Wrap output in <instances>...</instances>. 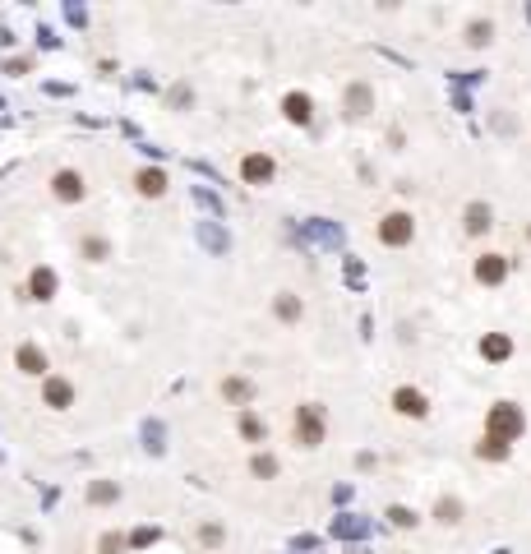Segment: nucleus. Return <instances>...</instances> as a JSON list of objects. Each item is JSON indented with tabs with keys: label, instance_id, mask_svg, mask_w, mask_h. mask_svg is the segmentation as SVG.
<instances>
[{
	"label": "nucleus",
	"instance_id": "obj_12",
	"mask_svg": "<svg viewBox=\"0 0 531 554\" xmlns=\"http://www.w3.org/2000/svg\"><path fill=\"white\" fill-rule=\"evenodd\" d=\"M282 111H287L291 125H310L314 120V102L305 93H287V97H282Z\"/></svg>",
	"mask_w": 531,
	"mask_h": 554
},
{
	"label": "nucleus",
	"instance_id": "obj_13",
	"mask_svg": "<svg viewBox=\"0 0 531 554\" xmlns=\"http://www.w3.org/2000/svg\"><path fill=\"white\" fill-rule=\"evenodd\" d=\"M222 397L236 406H250L254 402V384L250 379H241V374H231V379H222Z\"/></svg>",
	"mask_w": 531,
	"mask_h": 554
},
{
	"label": "nucleus",
	"instance_id": "obj_21",
	"mask_svg": "<svg viewBox=\"0 0 531 554\" xmlns=\"http://www.w3.org/2000/svg\"><path fill=\"white\" fill-rule=\"evenodd\" d=\"M490 37H495V24H490V19H471L467 24V46H490Z\"/></svg>",
	"mask_w": 531,
	"mask_h": 554
},
{
	"label": "nucleus",
	"instance_id": "obj_15",
	"mask_svg": "<svg viewBox=\"0 0 531 554\" xmlns=\"http://www.w3.org/2000/svg\"><path fill=\"white\" fill-rule=\"evenodd\" d=\"M480 356H485V361H508V356H513V342H508L504 333H485L480 337Z\"/></svg>",
	"mask_w": 531,
	"mask_h": 554
},
{
	"label": "nucleus",
	"instance_id": "obj_24",
	"mask_svg": "<svg viewBox=\"0 0 531 554\" xmlns=\"http://www.w3.org/2000/svg\"><path fill=\"white\" fill-rule=\"evenodd\" d=\"M250 471L259 476V481H273V476H278V458H273V453H254V458H250Z\"/></svg>",
	"mask_w": 531,
	"mask_h": 554
},
{
	"label": "nucleus",
	"instance_id": "obj_5",
	"mask_svg": "<svg viewBox=\"0 0 531 554\" xmlns=\"http://www.w3.org/2000/svg\"><path fill=\"white\" fill-rule=\"evenodd\" d=\"M393 411H398V416H411V421H425V416H430V397L420 393V388H407V384H402V388H393Z\"/></svg>",
	"mask_w": 531,
	"mask_h": 554
},
{
	"label": "nucleus",
	"instance_id": "obj_1",
	"mask_svg": "<svg viewBox=\"0 0 531 554\" xmlns=\"http://www.w3.org/2000/svg\"><path fill=\"white\" fill-rule=\"evenodd\" d=\"M522 430H527V416H522L517 402H495V406H490V416H485V434H490V439H499V443L513 448V443L522 439Z\"/></svg>",
	"mask_w": 531,
	"mask_h": 554
},
{
	"label": "nucleus",
	"instance_id": "obj_17",
	"mask_svg": "<svg viewBox=\"0 0 531 554\" xmlns=\"http://www.w3.org/2000/svg\"><path fill=\"white\" fill-rule=\"evenodd\" d=\"M28 291H33V300H51L56 296V273H51V268H33Z\"/></svg>",
	"mask_w": 531,
	"mask_h": 554
},
{
	"label": "nucleus",
	"instance_id": "obj_19",
	"mask_svg": "<svg viewBox=\"0 0 531 554\" xmlns=\"http://www.w3.org/2000/svg\"><path fill=\"white\" fill-rule=\"evenodd\" d=\"M370 102H375V93H370V83H351L347 88V116H365Z\"/></svg>",
	"mask_w": 531,
	"mask_h": 554
},
{
	"label": "nucleus",
	"instance_id": "obj_18",
	"mask_svg": "<svg viewBox=\"0 0 531 554\" xmlns=\"http://www.w3.org/2000/svg\"><path fill=\"white\" fill-rule=\"evenodd\" d=\"M241 439H245V443H263V439H268V425H263L250 406L241 411Z\"/></svg>",
	"mask_w": 531,
	"mask_h": 554
},
{
	"label": "nucleus",
	"instance_id": "obj_14",
	"mask_svg": "<svg viewBox=\"0 0 531 554\" xmlns=\"http://www.w3.org/2000/svg\"><path fill=\"white\" fill-rule=\"evenodd\" d=\"M79 255H84L88 264H102V259H111V240L106 236H79Z\"/></svg>",
	"mask_w": 531,
	"mask_h": 554
},
{
	"label": "nucleus",
	"instance_id": "obj_10",
	"mask_svg": "<svg viewBox=\"0 0 531 554\" xmlns=\"http://www.w3.org/2000/svg\"><path fill=\"white\" fill-rule=\"evenodd\" d=\"M490 227H495L490 203H467V212H462V231H467V236H485Z\"/></svg>",
	"mask_w": 531,
	"mask_h": 554
},
{
	"label": "nucleus",
	"instance_id": "obj_6",
	"mask_svg": "<svg viewBox=\"0 0 531 554\" xmlns=\"http://www.w3.org/2000/svg\"><path fill=\"white\" fill-rule=\"evenodd\" d=\"M42 406H51V411H70L74 406V384L61 374H46L42 379Z\"/></svg>",
	"mask_w": 531,
	"mask_h": 554
},
{
	"label": "nucleus",
	"instance_id": "obj_22",
	"mask_svg": "<svg viewBox=\"0 0 531 554\" xmlns=\"http://www.w3.org/2000/svg\"><path fill=\"white\" fill-rule=\"evenodd\" d=\"M435 518L444 522V527L462 522V499H453V494H448V499H439V503H435Z\"/></svg>",
	"mask_w": 531,
	"mask_h": 554
},
{
	"label": "nucleus",
	"instance_id": "obj_7",
	"mask_svg": "<svg viewBox=\"0 0 531 554\" xmlns=\"http://www.w3.org/2000/svg\"><path fill=\"white\" fill-rule=\"evenodd\" d=\"M273 171H278V162H273L268 153H245L241 158V180L245 185H268Z\"/></svg>",
	"mask_w": 531,
	"mask_h": 554
},
{
	"label": "nucleus",
	"instance_id": "obj_20",
	"mask_svg": "<svg viewBox=\"0 0 531 554\" xmlns=\"http://www.w3.org/2000/svg\"><path fill=\"white\" fill-rule=\"evenodd\" d=\"M121 499V485L116 481H93L88 485V503H116Z\"/></svg>",
	"mask_w": 531,
	"mask_h": 554
},
{
	"label": "nucleus",
	"instance_id": "obj_11",
	"mask_svg": "<svg viewBox=\"0 0 531 554\" xmlns=\"http://www.w3.org/2000/svg\"><path fill=\"white\" fill-rule=\"evenodd\" d=\"M134 190H139L143 199H162V194H166V171H157V167L134 171Z\"/></svg>",
	"mask_w": 531,
	"mask_h": 554
},
{
	"label": "nucleus",
	"instance_id": "obj_9",
	"mask_svg": "<svg viewBox=\"0 0 531 554\" xmlns=\"http://www.w3.org/2000/svg\"><path fill=\"white\" fill-rule=\"evenodd\" d=\"M471 273H476L480 287H499V282L508 277V259H504V255H480Z\"/></svg>",
	"mask_w": 531,
	"mask_h": 554
},
{
	"label": "nucleus",
	"instance_id": "obj_2",
	"mask_svg": "<svg viewBox=\"0 0 531 554\" xmlns=\"http://www.w3.org/2000/svg\"><path fill=\"white\" fill-rule=\"evenodd\" d=\"M323 434H328V416H323V406H314V402L296 406V443H300V448H319Z\"/></svg>",
	"mask_w": 531,
	"mask_h": 554
},
{
	"label": "nucleus",
	"instance_id": "obj_25",
	"mask_svg": "<svg viewBox=\"0 0 531 554\" xmlns=\"http://www.w3.org/2000/svg\"><path fill=\"white\" fill-rule=\"evenodd\" d=\"M388 518L398 522V527H416V513L411 508H388Z\"/></svg>",
	"mask_w": 531,
	"mask_h": 554
},
{
	"label": "nucleus",
	"instance_id": "obj_23",
	"mask_svg": "<svg viewBox=\"0 0 531 554\" xmlns=\"http://www.w3.org/2000/svg\"><path fill=\"white\" fill-rule=\"evenodd\" d=\"M476 458H485V462H504V458H508V443H499V439H490V434H485V439L476 443Z\"/></svg>",
	"mask_w": 531,
	"mask_h": 554
},
{
	"label": "nucleus",
	"instance_id": "obj_3",
	"mask_svg": "<svg viewBox=\"0 0 531 554\" xmlns=\"http://www.w3.org/2000/svg\"><path fill=\"white\" fill-rule=\"evenodd\" d=\"M411 236H416V217L411 212H383V222H379V240L383 245H393V250H402V245H411Z\"/></svg>",
	"mask_w": 531,
	"mask_h": 554
},
{
	"label": "nucleus",
	"instance_id": "obj_8",
	"mask_svg": "<svg viewBox=\"0 0 531 554\" xmlns=\"http://www.w3.org/2000/svg\"><path fill=\"white\" fill-rule=\"evenodd\" d=\"M46 365H51V361H46V352H42V347H37V342H24V347H19V352H14V369H19V374L46 379Z\"/></svg>",
	"mask_w": 531,
	"mask_h": 554
},
{
	"label": "nucleus",
	"instance_id": "obj_16",
	"mask_svg": "<svg viewBox=\"0 0 531 554\" xmlns=\"http://www.w3.org/2000/svg\"><path fill=\"white\" fill-rule=\"evenodd\" d=\"M273 314L282 319V324H300V314H305V305H300V296H291V291H282L278 300H273Z\"/></svg>",
	"mask_w": 531,
	"mask_h": 554
},
{
	"label": "nucleus",
	"instance_id": "obj_4",
	"mask_svg": "<svg viewBox=\"0 0 531 554\" xmlns=\"http://www.w3.org/2000/svg\"><path fill=\"white\" fill-rule=\"evenodd\" d=\"M51 194H56L61 203H84V194H88V180H84V171H74V167L56 171V176H51Z\"/></svg>",
	"mask_w": 531,
	"mask_h": 554
},
{
	"label": "nucleus",
	"instance_id": "obj_26",
	"mask_svg": "<svg viewBox=\"0 0 531 554\" xmlns=\"http://www.w3.org/2000/svg\"><path fill=\"white\" fill-rule=\"evenodd\" d=\"M97 550H102V554H121L125 540H121V536H102V540H97Z\"/></svg>",
	"mask_w": 531,
	"mask_h": 554
}]
</instances>
